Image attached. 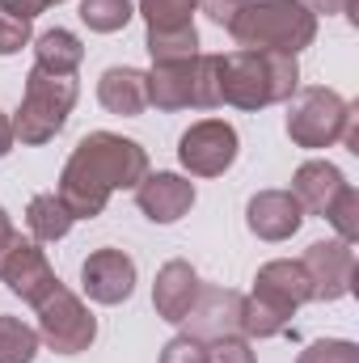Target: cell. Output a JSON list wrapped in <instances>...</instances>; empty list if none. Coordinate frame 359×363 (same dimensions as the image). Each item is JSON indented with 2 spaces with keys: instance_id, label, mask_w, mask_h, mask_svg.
I'll list each match as a JSON object with an SVG mask.
<instances>
[{
  "instance_id": "ffe728a7",
  "label": "cell",
  "mask_w": 359,
  "mask_h": 363,
  "mask_svg": "<svg viewBox=\"0 0 359 363\" xmlns=\"http://www.w3.org/2000/svg\"><path fill=\"white\" fill-rule=\"evenodd\" d=\"M26 224H30V233H34L38 241H60V237H68V228L77 224V216H72L68 203L51 190V194H34V199H30Z\"/></svg>"
},
{
  "instance_id": "6da1fadb",
  "label": "cell",
  "mask_w": 359,
  "mask_h": 363,
  "mask_svg": "<svg viewBox=\"0 0 359 363\" xmlns=\"http://www.w3.org/2000/svg\"><path fill=\"white\" fill-rule=\"evenodd\" d=\"M144 174H148V152L136 140H123L114 131H93L72 148L60 174V199L77 220H93L106 211L114 190L140 186Z\"/></svg>"
},
{
  "instance_id": "8fae6325",
  "label": "cell",
  "mask_w": 359,
  "mask_h": 363,
  "mask_svg": "<svg viewBox=\"0 0 359 363\" xmlns=\"http://www.w3.org/2000/svg\"><path fill=\"white\" fill-rule=\"evenodd\" d=\"M0 279H4V283H9V291H13V296H21L26 304H38L43 296H51V291L60 287V279H55V271H51L47 254H43L34 241H26L21 233L13 237L9 254L0 258Z\"/></svg>"
},
{
  "instance_id": "f546056e",
  "label": "cell",
  "mask_w": 359,
  "mask_h": 363,
  "mask_svg": "<svg viewBox=\"0 0 359 363\" xmlns=\"http://www.w3.org/2000/svg\"><path fill=\"white\" fill-rule=\"evenodd\" d=\"M199 4H203V13H207L216 26H224V30H228V26L241 17V9H245L250 0H199Z\"/></svg>"
},
{
  "instance_id": "4dcf8cb0",
  "label": "cell",
  "mask_w": 359,
  "mask_h": 363,
  "mask_svg": "<svg viewBox=\"0 0 359 363\" xmlns=\"http://www.w3.org/2000/svg\"><path fill=\"white\" fill-rule=\"evenodd\" d=\"M51 4H60V0H0V9H4V13H13V17H21V21L38 17V13H43V9H51Z\"/></svg>"
},
{
  "instance_id": "484cf974",
  "label": "cell",
  "mask_w": 359,
  "mask_h": 363,
  "mask_svg": "<svg viewBox=\"0 0 359 363\" xmlns=\"http://www.w3.org/2000/svg\"><path fill=\"white\" fill-rule=\"evenodd\" d=\"M296 363H359V347L347 338H321V342L304 347Z\"/></svg>"
},
{
  "instance_id": "4316f807",
  "label": "cell",
  "mask_w": 359,
  "mask_h": 363,
  "mask_svg": "<svg viewBox=\"0 0 359 363\" xmlns=\"http://www.w3.org/2000/svg\"><path fill=\"white\" fill-rule=\"evenodd\" d=\"M203 359L207 363H254V351L241 334H228V338H216V342H203Z\"/></svg>"
},
{
  "instance_id": "cb8c5ba5",
  "label": "cell",
  "mask_w": 359,
  "mask_h": 363,
  "mask_svg": "<svg viewBox=\"0 0 359 363\" xmlns=\"http://www.w3.org/2000/svg\"><path fill=\"white\" fill-rule=\"evenodd\" d=\"M199 9V0H140V13L148 21V30H178V26H194L190 13Z\"/></svg>"
},
{
  "instance_id": "ac0fdd59",
  "label": "cell",
  "mask_w": 359,
  "mask_h": 363,
  "mask_svg": "<svg viewBox=\"0 0 359 363\" xmlns=\"http://www.w3.org/2000/svg\"><path fill=\"white\" fill-rule=\"evenodd\" d=\"M194 291H199V274L190 262H165L161 271H157V283H153V304H157V317H165V321H174L178 325L182 317H186V308H190V300H194Z\"/></svg>"
},
{
  "instance_id": "d4e9b609",
  "label": "cell",
  "mask_w": 359,
  "mask_h": 363,
  "mask_svg": "<svg viewBox=\"0 0 359 363\" xmlns=\"http://www.w3.org/2000/svg\"><path fill=\"white\" fill-rule=\"evenodd\" d=\"M326 220L338 228V241H347V245H351V241L359 237V190L351 186V182H347V186H343V194L330 203Z\"/></svg>"
},
{
  "instance_id": "d6a6232c",
  "label": "cell",
  "mask_w": 359,
  "mask_h": 363,
  "mask_svg": "<svg viewBox=\"0 0 359 363\" xmlns=\"http://www.w3.org/2000/svg\"><path fill=\"white\" fill-rule=\"evenodd\" d=\"M13 237H17V228H13V220H9V211L0 207V258L9 254V245H13Z\"/></svg>"
},
{
  "instance_id": "f1b7e54d",
  "label": "cell",
  "mask_w": 359,
  "mask_h": 363,
  "mask_svg": "<svg viewBox=\"0 0 359 363\" xmlns=\"http://www.w3.org/2000/svg\"><path fill=\"white\" fill-rule=\"evenodd\" d=\"M161 363H207L203 359V342H194V338H174L165 351H161Z\"/></svg>"
},
{
  "instance_id": "ba28073f",
  "label": "cell",
  "mask_w": 359,
  "mask_h": 363,
  "mask_svg": "<svg viewBox=\"0 0 359 363\" xmlns=\"http://www.w3.org/2000/svg\"><path fill=\"white\" fill-rule=\"evenodd\" d=\"M178 161L194 178H220L237 161V131L224 118H203L178 140Z\"/></svg>"
},
{
  "instance_id": "1f68e13d",
  "label": "cell",
  "mask_w": 359,
  "mask_h": 363,
  "mask_svg": "<svg viewBox=\"0 0 359 363\" xmlns=\"http://www.w3.org/2000/svg\"><path fill=\"white\" fill-rule=\"evenodd\" d=\"M304 4H309L313 13H326V17H330V13H347V17H355V0H304Z\"/></svg>"
},
{
  "instance_id": "7a4b0ae2",
  "label": "cell",
  "mask_w": 359,
  "mask_h": 363,
  "mask_svg": "<svg viewBox=\"0 0 359 363\" xmlns=\"http://www.w3.org/2000/svg\"><path fill=\"white\" fill-rule=\"evenodd\" d=\"M300 85L296 55L283 51H228L220 55V101L241 110H263L287 101Z\"/></svg>"
},
{
  "instance_id": "603a6c76",
  "label": "cell",
  "mask_w": 359,
  "mask_h": 363,
  "mask_svg": "<svg viewBox=\"0 0 359 363\" xmlns=\"http://www.w3.org/2000/svg\"><path fill=\"white\" fill-rule=\"evenodd\" d=\"M136 17L131 0H81V21L97 34H114Z\"/></svg>"
},
{
  "instance_id": "836d02e7",
  "label": "cell",
  "mask_w": 359,
  "mask_h": 363,
  "mask_svg": "<svg viewBox=\"0 0 359 363\" xmlns=\"http://www.w3.org/2000/svg\"><path fill=\"white\" fill-rule=\"evenodd\" d=\"M13 152V123L0 114V157H9Z\"/></svg>"
},
{
  "instance_id": "9a60e30c",
  "label": "cell",
  "mask_w": 359,
  "mask_h": 363,
  "mask_svg": "<svg viewBox=\"0 0 359 363\" xmlns=\"http://www.w3.org/2000/svg\"><path fill=\"white\" fill-rule=\"evenodd\" d=\"M254 300H263L270 308H279L283 317H292L304 300H313V287H309V274L300 262H287V258H279V262H267L258 279H254Z\"/></svg>"
},
{
  "instance_id": "44dd1931",
  "label": "cell",
  "mask_w": 359,
  "mask_h": 363,
  "mask_svg": "<svg viewBox=\"0 0 359 363\" xmlns=\"http://www.w3.org/2000/svg\"><path fill=\"white\" fill-rule=\"evenodd\" d=\"M148 55L153 64H174V60H190L199 55V30L194 26H178V30H148Z\"/></svg>"
},
{
  "instance_id": "5bb4252c",
  "label": "cell",
  "mask_w": 359,
  "mask_h": 363,
  "mask_svg": "<svg viewBox=\"0 0 359 363\" xmlns=\"http://www.w3.org/2000/svg\"><path fill=\"white\" fill-rule=\"evenodd\" d=\"M245 224H250V233L263 237V241H287V237L304 224V207L296 203L292 190H263V194L250 199Z\"/></svg>"
},
{
  "instance_id": "5b68a950",
  "label": "cell",
  "mask_w": 359,
  "mask_h": 363,
  "mask_svg": "<svg viewBox=\"0 0 359 363\" xmlns=\"http://www.w3.org/2000/svg\"><path fill=\"white\" fill-rule=\"evenodd\" d=\"M148 101L157 110L220 106V55H190V60H174V64H153Z\"/></svg>"
},
{
  "instance_id": "2e32d148",
  "label": "cell",
  "mask_w": 359,
  "mask_h": 363,
  "mask_svg": "<svg viewBox=\"0 0 359 363\" xmlns=\"http://www.w3.org/2000/svg\"><path fill=\"white\" fill-rule=\"evenodd\" d=\"M97 101L118 114V118H136L148 106V72L140 68H106L97 81Z\"/></svg>"
},
{
  "instance_id": "52a82bcc",
  "label": "cell",
  "mask_w": 359,
  "mask_h": 363,
  "mask_svg": "<svg viewBox=\"0 0 359 363\" xmlns=\"http://www.w3.org/2000/svg\"><path fill=\"white\" fill-rule=\"evenodd\" d=\"M93 338H97L93 313L64 283L38 300V342H47L55 355H81L93 347Z\"/></svg>"
},
{
  "instance_id": "8992f818",
  "label": "cell",
  "mask_w": 359,
  "mask_h": 363,
  "mask_svg": "<svg viewBox=\"0 0 359 363\" xmlns=\"http://www.w3.org/2000/svg\"><path fill=\"white\" fill-rule=\"evenodd\" d=\"M287 101H292L287 106V135L300 148H330V144H338L347 135L351 118H355V106L343 93L326 89V85L300 89Z\"/></svg>"
},
{
  "instance_id": "9c48e42d",
  "label": "cell",
  "mask_w": 359,
  "mask_h": 363,
  "mask_svg": "<svg viewBox=\"0 0 359 363\" xmlns=\"http://www.w3.org/2000/svg\"><path fill=\"white\" fill-rule=\"evenodd\" d=\"M241 304H245V296H237L228 287H203L199 283V291H194V300H190V308L178 325L194 342H216V338L241 334Z\"/></svg>"
},
{
  "instance_id": "4fadbf2b",
  "label": "cell",
  "mask_w": 359,
  "mask_h": 363,
  "mask_svg": "<svg viewBox=\"0 0 359 363\" xmlns=\"http://www.w3.org/2000/svg\"><path fill=\"white\" fill-rule=\"evenodd\" d=\"M136 203L153 224H174L194 207V182L182 174H144L136 186Z\"/></svg>"
},
{
  "instance_id": "d6986e66",
  "label": "cell",
  "mask_w": 359,
  "mask_h": 363,
  "mask_svg": "<svg viewBox=\"0 0 359 363\" xmlns=\"http://www.w3.org/2000/svg\"><path fill=\"white\" fill-rule=\"evenodd\" d=\"M34 55H38L34 68L55 72V77H72L81 68V60H85V47H81V38L72 30H60L55 26V30H47V34L34 38Z\"/></svg>"
},
{
  "instance_id": "7402d4cb",
  "label": "cell",
  "mask_w": 359,
  "mask_h": 363,
  "mask_svg": "<svg viewBox=\"0 0 359 363\" xmlns=\"http://www.w3.org/2000/svg\"><path fill=\"white\" fill-rule=\"evenodd\" d=\"M38 355V330H30L17 317H0V363H34Z\"/></svg>"
},
{
  "instance_id": "7c38bea8",
  "label": "cell",
  "mask_w": 359,
  "mask_h": 363,
  "mask_svg": "<svg viewBox=\"0 0 359 363\" xmlns=\"http://www.w3.org/2000/svg\"><path fill=\"white\" fill-rule=\"evenodd\" d=\"M81 287L97 304H123L136 291V262L123 250H97L81 267Z\"/></svg>"
},
{
  "instance_id": "3957f363",
  "label": "cell",
  "mask_w": 359,
  "mask_h": 363,
  "mask_svg": "<svg viewBox=\"0 0 359 363\" xmlns=\"http://www.w3.org/2000/svg\"><path fill=\"white\" fill-rule=\"evenodd\" d=\"M241 51H283L296 55L317 38V13L304 0H250L241 17L228 26Z\"/></svg>"
},
{
  "instance_id": "30bf717a",
  "label": "cell",
  "mask_w": 359,
  "mask_h": 363,
  "mask_svg": "<svg viewBox=\"0 0 359 363\" xmlns=\"http://www.w3.org/2000/svg\"><path fill=\"white\" fill-rule=\"evenodd\" d=\"M313 300H343L355 287V250L347 241H313L300 258Z\"/></svg>"
},
{
  "instance_id": "83f0119b",
  "label": "cell",
  "mask_w": 359,
  "mask_h": 363,
  "mask_svg": "<svg viewBox=\"0 0 359 363\" xmlns=\"http://www.w3.org/2000/svg\"><path fill=\"white\" fill-rule=\"evenodd\" d=\"M26 43H30V21L0 9V55H17Z\"/></svg>"
},
{
  "instance_id": "277c9868",
  "label": "cell",
  "mask_w": 359,
  "mask_h": 363,
  "mask_svg": "<svg viewBox=\"0 0 359 363\" xmlns=\"http://www.w3.org/2000/svg\"><path fill=\"white\" fill-rule=\"evenodd\" d=\"M77 106V81L72 77H55L43 68H30L26 77V93L13 118V140L21 144H47L64 131L68 114Z\"/></svg>"
},
{
  "instance_id": "e0dca14e",
  "label": "cell",
  "mask_w": 359,
  "mask_h": 363,
  "mask_svg": "<svg viewBox=\"0 0 359 363\" xmlns=\"http://www.w3.org/2000/svg\"><path fill=\"white\" fill-rule=\"evenodd\" d=\"M343 186H347V178H343L338 165H330V161H304L296 169V178H292V194H296V203L304 211L326 216L330 203L343 194Z\"/></svg>"
}]
</instances>
